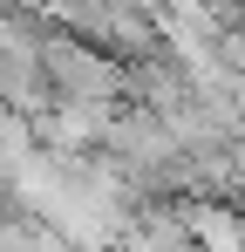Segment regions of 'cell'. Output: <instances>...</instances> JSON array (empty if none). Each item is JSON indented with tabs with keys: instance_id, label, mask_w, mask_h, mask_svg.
Here are the masks:
<instances>
[{
	"instance_id": "obj_1",
	"label": "cell",
	"mask_w": 245,
	"mask_h": 252,
	"mask_svg": "<svg viewBox=\"0 0 245 252\" xmlns=\"http://www.w3.org/2000/svg\"><path fill=\"white\" fill-rule=\"evenodd\" d=\"M41 75L55 102H89V109H116L122 102V68L95 48L68 41V34H48L41 28Z\"/></svg>"
},
{
	"instance_id": "obj_2",
	"label": "cell",
	"mask_w": 245,
	"mask_h": 252,
	"mask_svg": "<svg viewBox=\"0 0 245 252\" xmlns=\"http://www.w3.org/2000/svg\"><path fill=\"white\" fill-rule=\"evenodd\" d=\"M28 157H34V129L21 123L14 109H0V184H7L21 164H28Z\"/></svg>"
},
{
	"instance_id": "obj_3",
	"label": "cell",
	"mask_w": 245,
	"mask_h": 252,
	"mask_svg": "<svg viewBox=\"0 0 245 252\" xmlns=\"http://www.w3.org/2000/svg\"><path fill=\"white\" fill-rule=\"evenodd\" d=\"M0 252H48V225H34V218L0 205Z\"/></svg>"
},
{
	"instance_id": "obj_4",
	"label": "cell",
	"mask_w": 245,
	"mask_h": 252,
	"mask_svg": "<svg viewBox=\"0 0 245 252\" xmlns=\"http://www.w3.org/2000/svg\"><path fill=\"white\" fill-rule=\"evenodd\" d=\"M239 239H245V211H239Z\"/></svg>"
}]
</instances>
